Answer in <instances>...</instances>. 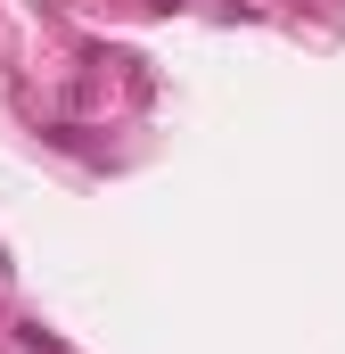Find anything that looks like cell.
Returning a JSON list of instances; mask_svg holds the SVG:
<instances>
[]
</instances>
